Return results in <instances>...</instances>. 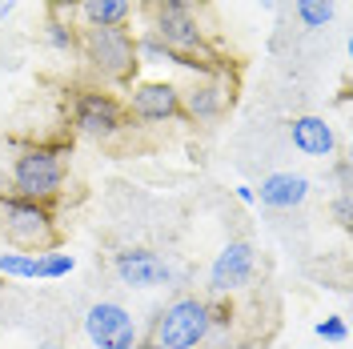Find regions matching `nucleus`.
Returning a JSON list of instances; mask_svg holds the SVG:
<instances>
[{
    "mask_svg": "<svg viewBox=\"0 0 353 349\" xmlns=\"http://www.w3.org/2000/svg\"><path fill=\"white\" fill-rule=\"evenodd\" d=\"M68 141H32L21 145L12 165H8V193L24 197V201H41V205H57L68 181Z\"/></svg>",
    "mask_w": 353,
    "mask_h": 349,
    "instance_id": "f257e3e1",
    "label": "nucleus"
},
{
    "mask_svg": "<svg viewBox=\"0 0 353 349\" xmlns=\"http://www.w3.org/2000/svg\"><path fill=\"white\" fill-rule=\"evenodd\" d=\"M77 57L85 68L101 81V85H132L141 72V57H137V37L129 28H81V48Z\"/></svg>",
    "mask_w": 353,
    "mask_h": 349,
    "instance_id": "f03ea898",
    "label": "nucleus"
},
{
    "mask_svg": "<svg viewBox=\"0 0 353 349\" xmlns=\"http://www.w3.org/2000/svg\"><path fill=\"white\" fill-rule=\"evenodd\" d=\"M141 4L149 17V32L161 44H169L181 57L217 61L209 52V28L201 21V0H141Z\"/></svg>",
    "mask_w": 353,
    "mask_h": 349,
    "instance_id": "7ed1b4c3",
    "label": "nucleus"
},
{
    "mask_svg": "<svg viewBox=\"0 0 353 349\" xmlns=\"http://www.w3.org/2000/svg\"><path fill=\"white\" fill-rule=\"evenodd\" d=\"M0 233L21 253H44L61 245L57 209L41 201H24L17 193H0Z\"/></svg>",
    "mask_w": 353,
    "mask_h": 349,
    "instance_id": "20e7f679",
    "label": "nucleus"
},
{
    "mask_svg": "<svg viewBox=\"0 0 353 349\" xmlns=\"http://www.w3.org/2000/svg\"><path fill=\"white\" fill-rule=\"evenodd\" d=\"M68 121H72V129L88 137V141H101V145H109L117 137H125L129 132V112H125V101L109 92L105 85H85L72 92V105H68Z\"/></svg>",
    "mask_w": 353,
    "mask_h": 349,
    "instance_id": "39448f33",
    "label": "nucleus"
},
{
    "mask_svg": "<svg viewBox=\"0 0 353 349\" xmlns=\"http://www.w3.org/2000/svg\"><path fill=\"white\" fill-rule=\"evenodd\" d=\"M161 349H197L213 337L209 326V297H176L157 313L153 329H149Z\"/></svg>",
    "mask_w": 353,
    "mask_h": 349,
    "instance_id": "423d86ee",
    "label": "nucleus"
},
{
    "mask_svg": "<svg viewBox=\"0 0 353 349\" xmlns=\"http://www.w3.org/2000/svg\"><path fill=\"white\" fill-rule=\"evenodd\" d=\"M125 112L137 125H165V121H181V85L165 81V77H149V81H132L125 85Z\"/></svg>",
    "mask_w": 353,
    "mask_h": 349,
    "instance_id": "0eeeda50",
    "label": "nucleus"
},
{
    "mask_svg": "<svg viewBox=\"0 0 353 349\" xmlns=\"http://www.w3.org/2000/svg\"><path fill=\"white\" fill-rule=\"evenodd\" d=\"M85 337L92 349H132L141 341V329L121 301H97L85 313Z\"/></svg>",
    "mask_w": 353,
    "mask_h": 349,
    "instance_id": "6e6552de",
    "label": "nucleus"
},
{
    "mask_svg": "<svg viewBox=\"0 0 353 349\" xmlns=\"http://www.w3.org/2000/svg\"><path fill=\"white\" fill-rule=\"evenodd\" d=\"M253 273H257V253H253V245L249 241H229L225 249H221L213 265H209V293H217V297H229V293H237L245 285L253 281Z\"/></svg>",
    "mask_w": 353,
    "mask_h": 349,
    "instance_id": "1a4fd4ad",
    "label": "nucleus"
},
{
    "mask_svg": "<svg viewBox=\"0 0 353 349\" xmlns=\"http://www.w3.org/2000/svg\"><path fill=\"white\" fill-rule=\"evenodd\" d=\"M229 101H233V85L217 77H193V85L181 88V117L193 125H213L225 117Z\"/></svg>",
    "mask_w": 353,
    "mask_h": 349,
    "instance_id": "9d476101",
    "label": "nucleus"
},
{
    "mask_svg": "<svg viewBox=\"0 0 353 349\" xmlns=\"http://www.w3.org/2000/svg\"><path fill=\"white\" fill-rule=\"evenodd\" d=\"M112 273L129 289H157V285L173 281V265L165 261L157 249H141V245L137 249H121L112 257Z\"/></svg>",
    "mask_w": 353,
    "mask_h": 349,
    "instance_id": "9b49d317",
    "label": "nucleus"
},
{
    "mask_svg": "<svg viewBox=\"0 0 353 349\" xmlns=\"http://www.w3.org/2000/svg\"><path fill=\"white\" fill-rule=\"evenodd\" d=\"M81 28H129L141 0H72Z\"/></svg>",
    "mask_w": 353,
    "mask_h": 349,
    "instance_id": "f8f14e48",
    "label": "nucleus"
},
{
    "mask_svg": "<svg viewBox=\"0 0 353 349\" xmlns=\"http://www.w3.org/2000/svg\"><path fill=\"white\" fill-rule=\"evenodd\" d=\"M289 141H293L297 153L317 157V161L333 157V149H337V132L325 117H293L289 121Z\"/></svg>",
    "mask_w": 353,
    "mask_h": 349,
    "instance_id": "ddd939ff",
    "label": "nucleus"
},
{
    "mask_svg": "<svg viewBox=\"0 0 353 349\" xmlns=\"http://www.w3.org/2000/svg\"><path fill=\"white\" fill-rule=\"evenodd\" d=\"M253 197L261 201L265 209H297L301 201L309 197V177L305 173H269L261 181V189H253Z\"/></svg>",
    "mask_w": 353,
    "mask_h": 349,
    "instance_id": "4468645a",
    "label": "nucleus"
},
{
    "mask_svg": "<svg viewBox=\"0 0 353 349\" xmlns=\"http://www.w3.org/2000/svg\"><path fill=\"white\" fill-rule=\"evenodd\" d=\"M41 37L52 52H77V48H81V28L72 21H52V17H44Z\"/></svg>",
    "mask_w": 353,
    "mask_h": 349,
    "instance_id": "2eb2a0df",
    "label": "nucleus"
},
{
    "mask_svg": "<svg viewBox=\"0 0 353 349\" xmlns=\"http://www.w3.org/2000/svg\"><path fill=\"white\" fill-rule=\"evenodd\" d=\"M72 269H77V257H72V253H61V249L37 253V277H41V281H61Z\"/></svg>",
    "mask_w": 353,
    "mask_h": 349,
    "instance_id": "dca6fc26",
    "label": "nucleus"
},
{
    "mask_svg": "<svg viewBox=\"0 0 353 349\" xmlns=\"http://www.w3.org/2000/svg\"><path fill=\"white\" fill-rule=\"evenodd\" d=\"M0 277H12V281H37V253H0Z\"/></svg>",
    "mask_w": 353,
    "mask_h": 349,
    "instance_id": "f3484780",
    "label": "nucleus"
},
{
    "mask_svg": "<svg viewBox=\"0 0 353 349\" xmlns=\"http://www.w3.org/2000/svg\"><path fill=\"white\" fill-rule=\"evenodd\" d=\"M293 12L305 28H325L333 21V0H293Z\"/></svg>",
    "mask_w": 353,
    "mask_h": 349,
    "instance_id": "a211bd4d",
    "label": "nucleus"
},
{
    "mask_svg": "<svg viewBox=\"0 0 353 349\" xmlns=\"http://www.w3.org/2000/svg\"><path fill=\"white\" fill-rule=\"evenodd\" d=\"M317 337H321V341H345V337H350L345 317H325V321H317Z\"/></svg>",
    "mask_w": 353,
    "mask_h": 349,
    "instance_id": "6ab92c4d",
    "label": "nucleus"
},
{
    "mask_svg": "<svg viewBox=\"0 0 353 349\" xmlns=\"http://www.w3.org/2000/svg\"><path fill=\"white\" fill-rule=\"evenodd\" d=\"M333 221L341 225V229H350V193H337V201H333Z\"/></svg>",
    "mask_w": 353,
    "mask_h": 349,
    "instance_id": "aec40b11",
    "label": "nucleus"
},
{
    "mask_svg": "<svg viewBox=\"0 0 353 349\" xmlns=\"http://www.w3.org/2000/svg\"><path fill=\"white\" fill-rule=\"evenodd\" d=\"M333 173H337V185H341V193H350V161H337V165H333Z\"/></svg>",
    "mask_w": 353,
    "mask_h": 349,
    "instance_id": "412c9836",
    "label": "nucleus"
},
{
    "mask_svg": "<svg viewBox=\"0 0 353 349\" xmlns=\"http://www.w3.org/2000/svg\"><path fill=\"white\" fill-rule=\"evenodd\" d=\"M237 201H241V205H253L257 197H253V189H249V185H237Z\"/></svg>",
    "mask_w": 353,
    "mask_h": 349,
    "instance_id": "4be33fe9",
    "label": "nucleus"
},
{
    "mask_svg": "<svg viewBox=\"0 0 353 349\" xmlns=\"http://www.w3.org/2000/svg\"><path fill=\"white\" fill-rule=\"evenodd\" d=\"M132 349H161V346H157L153 337H149V341H137V346H132Z\"/></svg>",
    "mask_w": 353,
    "mask_h": 349,
    "instance_id": "5701e85b",
    "label": "nucleus"
},
{
    "mask_svg": "<svg viewBox=\"0 0 353 349\" xmlns=\"http://www.w3.org/2000/svg\"><path fill=\"white\" fill-rule=\"evenodd\" d=\"M37 349H61V346H57V341H44V346H37Z\"/></svg>",
    "mask_w": 353,
    "mask_h": 349,
    "instance_id": "b1692460",
    "label": "nucleus"
},
{
    "mask_svg": "<svg viewBox=\"0 0 353 349\" xmlns=\"http://www.w3.org/2000/svg\"><path fill=\"white\" fill-rule=\"evenodd\" d=\"M261 8H273V0H261Z\"/></svg>",
    "mask_w": 353,
    "mask_h": 349,
    "instance_id": "393cba45",
    "label": "nucleus"
}]
</instances>
